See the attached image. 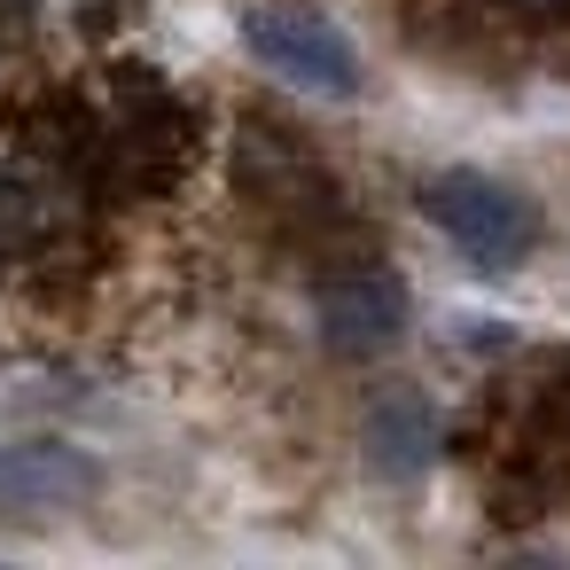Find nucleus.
Returning a JSON list of instances; mask_svg holds the SVG:
<instances>
[{
    "label": "nucleus",
    "mask_w": 570,
    "mask_h": 570,
    "mask_svg": "<svg viewBox=\"0 0 570 570\" xmlns=\"http://www.w3.org/2000/svg\"><path fill=\"white\" fill-rule=\"evenodd\" d=\"M422 212H430L438 235H453L461 258L484 266V274L523 266L531 243H539V212H531V196H515V188L492 180V173H438V180L422 188Z\"/></svg>",
    "instance_id": "obj_1"
},
{
    "label": "nucleus",
    "mask_w": 570,
    "mask_h": 570,
    "mask_svg": "<svg viewBox=\"0 0 570 570\" xmlns=\"http://www.w3.org/2000/svg\"><path fill=\"white\" fill-rule=\"evenodd\" d=\"M243 40L266 71H282L305 95H360V56H352L344 24L305 9V0H266V9H250Z\"/></svg>",
    "instance_id": "obj_2"
},
{
    "label": "nucleus",
    "mask_w": 570,
    "mask_h": 570,
    "mask_svg": "<svg viewBox=\"0 0 570 570\" xmlns=\"http://www.w3.org/2000/svg\"><path fill=\"white\" fill-rule=\"evenodd\" d=\"M102 492L95 453L79 445H0V523H40V515H71Z\"/></svg>",
    "instance_id": "obj_3"
},
{
    "label": "nucleus",
    "mask_w": 570,
    "mask_h": 570,
    "mask_svg": "<svg viewBox=\"0 0 570 570\" xmlns=\"http://www.w3.org/2000/svg\"><path fill=\"white\" fill-rule=\"evenodd\" d=\"M321 336H328V352H344V360L391 352V344L406 336V282H399L391 266H360V274L328 282V289H321Z\"/></svg>",
    "instance_id": "obj_4"
},
{
    "label": "nucleus",
    "mask_w": 570,
    "mask_h": 570,
    "mask_svg": "<svg viewBox=\"0 0 570 570\" xmlns=\"http://www.w3.org/2000/svg\"><path fill=\"white\" fill-rule=\"evenodd\" d=\"M430 445H438V422H430V406L414 391H383L367 406V461L383 476H414L430 461Z\"/></svg>",
    "instance_id": "obj_5"
},
{
    "label": "nucleus",
    "mask_w": 570,
    "mask_h": 570,
    "mask_svg": "<svg viewBox=\"0 0 570 570\" xmlns=\"http://www.w3.org/2000/svg\"><path fill=\"white\" fill-rule=\"evenodd\" d=\"M48 235H56V204H48V188L17 180V173H0V258H32Z\"/></svg>",
    "instance_id": "obj_6"
},
{
    "label": "nucleus",
    "mask_w": 570,
    "mask_h": 570,
    "mask_svg": "<svg viewBox=\"0 0 570 570\" xmlns=\"http://www.w3.org/2000/svg\"><path fill=\"white\" fill-rule=\"evenodd\" d=\"M523 9H562V0H523Z\"/></svg>",
    "instance_id": "obj_7"
}]
</instances>
